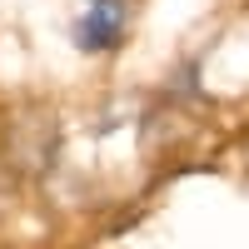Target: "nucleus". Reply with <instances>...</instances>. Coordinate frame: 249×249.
I'll use <instances>...</instances> for the list:
<instances>
[{
    "mask_svg": "<svg viewBox=\"0 0 249 249\" xmlns=\"http://www.w3.org/2000/svg\"><path fill=\"white\" fill-rule=\"evenodd\" d=\"M124 20H130V0H95V5L75 20V45L85 55H105L124 40Z\"/></svg>",
    "mask_w": 249,
    "mask_h": 249,
    "instance_id": "1",
    "label": "nucleus"
}]
</instances>
